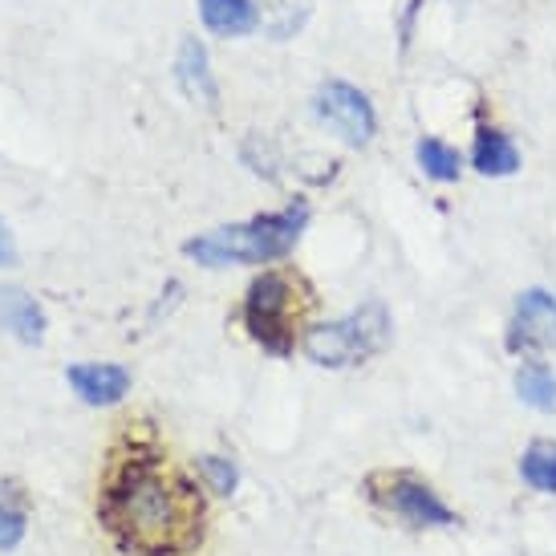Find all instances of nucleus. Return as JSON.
Listing matches in <instances>:
<instances>
[{
  "instance_id": "obj_16",
  "label": "nucleus",
  "mask_w": 556,
  "mask_h": 556,
  "mask_svg": "<svg viewBox=\"0 0 556 556\" xmlns=\"http://www.w3.org/2000/svg\"><path fill=\"white\" fill-rule=\"evenodd\" d=\"M25 536V504L13 488H0V553L16 548Z\"/></svg>"
},
{
  "instance_id": "obj_6",
  "label": "nucleus",
  "mask_w": 556,
  "mask_h": 556,
  "mask_svg": "<svg viewBox=\"0 0 556 556\" xmlns=\"http://www.w3.org/2000/svg\"><path fill=\"white\" fill-rule=\"evenodd\" d=\"M313 106L321 114V123L333 126L350 147H362V142L374 139L378 118H374L370 98L357 90V86H350V81H325L321 90H317V98H313Z\"/></svg>"
},
{
  "instance_id": "obj_5",
  "label": "nucleus",
  "mask_w": 556,
  "mask_h": 556,
  "mask_svg": "<svg viewBox=\"0 0 556 556\" xmlns=\"http://www.w3.org/2000/svg\"><path fill=\"white\" fill-rule=\"evenodd\" d=\"M370 495L382 504L387 511H394L399 520L415 528H443V525H455V516L451 508L434 495L431 483H422L415 476H370Z\"/></svg>"
},
{
  "instance_id": "obj_12",
  "label": "nucleus",
  "mask_w": 556,
  "mask_h": 556,
  "mask_svg": "<svg viewBox=\"0 0 556 556\" xmlns=\"http://www.w3.org/2000/svg\"><path fill=\"white\" fill-rule=\"evenodd\" d=\"M471 163H476V170H483V175H511V170L520 167V151L511 147V139L504 130H488V126H483L476 135Z\"/></svg>"
},
{
  "instance_id": "obj_4",
  "label": "nucleus",
  "mask_w": 556,
  "mask_h": 556,
  "mask_svg": "<svg viewBox=\"0 0 556 556\" xmlns=\"http://www.w3.org/2000/svg\"><path fill=\"white\" fill-rule=\"evenodd\" d=\"M390 341V313L382 301H370L357 313L341 317V321L317 325L305 333V354L317 362V366H329V370H345V366H357L374 357L378 350H387Z\"/></svg>"
},
{
  "instance_id": "obj_10",
  "label": "nucleus",
  "mask_w": 556,
  "mask_h": 556,
  "mask_svg": "<svg viewBox=\"0 0 556 556\" xmlns=\"http://www.w3.org/2000/svg\"><path fill=\"white\" fill-rule=\"evenodd\" d=\"M0 325L16 333L25 345H37L46 338V313L25 289H0Z\"/></svg>"
},
{
  "instance_id": "obj_15",
  "label": "nucleus",
  "mask_w": 556,
  "mask_h": 556,
  "mask_svg": "<svg viewBox=\"0 0 556 556\" xmlns=\"http://www.w3.org/2000/svg\"><path fill=\"white\" fill-rule=\"evenodd\" d=\"M418 167L427 170L431 179H439V184H455L459 170H464V159H459V151L447 147V142L422 139L418 142Z\"/></svg>"
},
{
  "instance_id": "obj_13",
  "label": "nucleus",
  "mask_w": 556,
  "mask_h": 556,
  "mask_svg": "<svg viewBox=\"0 0 556 556\" xmlns=\"http://www.w3.org/2000/svg\"><path fill=\"white\" fill-rule=\"evenodd\" d=\"M516 394H520L528 406H536V410H553L556 406L553 370H548L544 362H525V366L516 370Z\"/></svg>"
},
{
  "instance_id": "obj_17",
  "label": "nucleus",
  "mask_w": 556,
  "mask_h": 556,
  "mask_svg": "<svg viewBox=\"0 0 556 556\" xmlns=\"http://www.w3.org/2000/svg\"><path fill=\"white\" fill-rule=\"evenodd\" d=\"M268 4V13H280V21L273 25L277 37H289L305 25V16H309V0H264Z\"/></svg>"
},
{
  "instance_id": "obj_18",
  "label": "nucleus",
  "mask_w": 556,
  "mask_h": 556,
  "mask_svg": "<svg viewBox=\"0 0 556 556\" xmlns=\"http://www.w3.org/2000/svg\"><path fill=\"white\" fill-rule=\"evenodd\" d=\"M200 476L212 483V492H219V495H232L236 492V467H232V459L207 455V459H200Z\"/></svg>"
},
{
  "instance_id": "obj_2",
  "label": "nucleus",
  "mask_w": 556,
  "mask_h": 556,
  "mask_svg": "<svg viewBox=\"0 0 556 556\" xmlns=\"http://www.w3.org/2000/svg\"><path fill=\"white\" fill-rule=\"evenodd\" d=\"M305 219H309V207H305V203H293V207L273 212V216H256V219H244V224L216 228V232H207V236H195V240L184 244V252L191 261L207 264V268L268 264L293 252V244L301 240Z\"/></svg>"
},
{
  "instance_id": "obj_14",
  "label": "nucleus",
  "mask_w": 556,
  "mask_h": 556,
  "mask_svg": "<svg viewBox=\"0 0 556 556\" xmlns=\"http://www.w3.org/2000/svg\"><path fill=\"white\" fill-rule=\"evenodd\" d=\"M520 476H525V483H532L536 492L556 495V443H548V439L532 443V447L525 451V459H520Z\"/></svg>"
},
{
  "instance_id": "obj_19",
  "label": "nucleus",
  "mask_w": 556,
  "mask_h": 556,
  "mask_svg": "<svg viewBox=\"0 0 556 556\" xmlns=\"http://www.w3.org/2000/svg\"><path fill=\"white\" fill-rule=\"evenodd\" d=\"M16 261V244H13V232L4 228V219H0V268H9Z\"/></svg>"
},
{
  "instance_id": "obj_9",
  "label": "nucleus",
  "mask_w": 556,
  "mask_h": 556,
  "mask_svg": "<svg viewBox=\"0 0 556 556\" xmlns=\"http://www.w3.org/2000/svg\"><path fill=\"white\" fill-rule=\"evenodd\" d=\"M175 78H179V90L195 102V106H216V78H212V65H207V49L195 41V37H187L184 46H179V62H175Z\"/></svg>"
},
{
  "instance_id": "obj_3",
  "label": "nucleus",
  "mask_w": 556,
  "mask_h": 556,
  "mask_svg": "<svg viewBox=\"0 0 556 556\" xmlns=\"http://www.w3.org/2000/svg\"><path fill=\"white\" fill-rule=\"evenodd\" d=\"M309 309V296L301 277L285 273V268H268L264 277L248 285L244 296V325L252 341H261L268 354H293L296 345V325Z\"/></svg>"
},
{
  "instance_id": "obj_1",
  "label": "nucleus",
  "mask_w": 556,
  "mask_h": 556,
  "mask_svg": "<svg viewBox=\"0 0 556 556\" xmlns=\"http://www.w3.org/2000/svg\"><path fill=\"white\" fill-rule=\"evenodd\" d=\"M98 516L118 548L135 556H184L203 541V500L155 451L135 447L106 476Z\"/></svg>"
},
{
  "instance_id": "obj_8",
  "label": "nucleus",
  "mask_w": 556,
  "mask_h": 556,
  "mask_svg": "<svg viewBox=\"0 0 556 556\" xmlns=\"http://www.w3.org/2000/svg\"><path fill=\"white\" fill-rule=\"evenodd\" d=\"M70 387L78 390L81 402L90 406H110L130 390V370L123 366H102V362H86V366H70Z\"/></svg>"
},
{
  "instance_id": "obj_7",
  "label": "nucleus",
  "mask_w": 556,
  "mask_h": 556,
  "mask_svg": "<svg viewBox=\"0 0 556 556\" xmlns=\"http://www.w3.org/2000/svg\"><path fill=\"white\" fill-rule=\"evenodd\" d=\"M511 350H544L556 345V293L544 289H528L516 301V317L508 329Z\"/></svg>"
},
{
  "instance_id": "obj_11",
  "label": "nucleus",
  "mask_w": 556,
  "mask_h": 556,
  "mask_svg": "<svg viewBox=\"0 0 556 556\" xmlns=\"http://www.w3.org/2000/svg\"><path fill=\"white\" fill-rule=\"evenodd\" d=\"M200 16L219 37H244L261 25V9L252 0H200Z\"/></svg>"
}]
</instances>
